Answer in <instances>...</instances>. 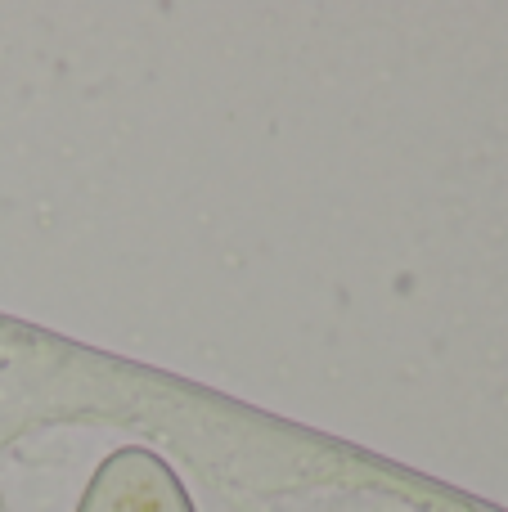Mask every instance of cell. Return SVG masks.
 <instances>
[{
	"label": "cell",
	"instance_id": "6da1fadb",
	"mask_svg": "<svg viewBox=\"0 0 508 512\" xmlns=\"http://www.w3.org/2000/svg\"><path fill=\"white\" fill-rule=\"evenodd\" d=\"M72 512H198V504L167 454L117 445L90 468Z\"/></svg>",
	"mask_w": 508,
	"mask_h": 512
}]
</instances>
